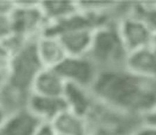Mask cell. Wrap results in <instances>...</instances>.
Here are the masks:
<instances>
[{"label":"cell","instance_id":"22","mask_svg":"<svg viewBox=\"0 0 156 135\" xmlns=\"http://www.w3.org/2000/svg\"><path fill=\"white\" fill-rule=\"evenodd\" d=\"M1 121H2V114L1 113H0V123H1Z\"/></svg>","mask_w":156,"mask_h":135},{"label":"cell","instance_id":"4","mask_svg":"<svg viewBox=\"0 0 156 135\" xmlns=\"http://www.w3.org/2000/svg\"><path fill=\"white\" fill-rule=\"evenodd\" d=\"M117 26L128 54L149 47L152 33L140 19L131 13L130 9L118 19Z\"/></svg>","mask_w":156,"mask_h":135},{"label":"cell","instance_id":"6","mask_svg":"<svg viewBox=\"0 0 156 135\" xmlns=\"http://www.w3.org/2000/svg\"><path fill=\"white\" fill-rule=\"evenodd\" d=\"M62 97L67 103L68 110L87 120L97 103L90 88L70 82H65Z\"/></svg>","mask_w":156,"mask_h":135},{"label":"cell","instance_id":"13","mask_svg":"<svg viewBox=\"0 0 156 135\" xmlns=\"http://www.w3.org/2000/svg\"><path fill=\"white\" fill-rule=\"evenodd\" d=\"M43 123L34 114H20L5 125L0 135H34Z\"/></svg>","mask_w":156,"mask_h":135},{"label":"cell","instance_id":"17","mask_svg":"<svg viewBox=\"0 0 156 135\" xmlns=\"http://www.w3.org/2000/svg\"><path fill=\"white\" fill-rule=\"evenodd\" d=\"M34 135H56L55 131L50 123H43L37 128Z\"/></svg>","mask_w":156,"mask_h":135},{"label":"cell","instance_id":"18","mask_svg":"<svg viewBox=\"0 0 156 135\" xmlns=\"http://www.w3.org/2000/svg\"><path fill=\"white\" fill-rule=\"evenodd\" d=\"M143 124L156 127V105L142 117Z\"/></svg>","mask_w":156,"mask_h":135},{"label":"cell","instance_id":"9","mask_svg":"<svg viewBox=\"0 0 156 135\" xmlns=\"http://www.w3.org/2000/svg\"><path fill=\"white\" fill-rule=\"evenodd\" d=\"M50 123L60 135H87L90 130L88 120L69 110L60 114Z\"/></svg>","mask_w":156,"mask_h":135},{"label":"cell","instance_id":"1","mask_svg":"<svg viewBox=\"0 0 156 135\" xmlns=\"http://www.w3.org/2000/svg\"><path fill=\"white\" fill-rule=\"evenodd\" d=\"M90 90L99 103L141 118L156 105V80L125 68L99 71Z\"/></svg>","mask_w":156,"mask_h":135},{"label":"cell","instance_id":"14","mask_svg":"<svg viewBox=\"0 0 156 135\" xmlns=\"http://www.w3.org/2000/svg\"><path fill=\"white\" fill-rule=\"evenodd\" d=\"M41 5L44 14L55 21L64 19L79 11L77 4L70 1H46Z\"/></svg>","mask_w":156,"mask_h":135},{"label":"cell","instance_id":"11","mask_svg":"<svg viewBox=\"0 0 156 135\" xmlns=\"http://www.w3.org/2000/svg\"><path fill=\"white\" fill-rule=\"evenodd\" d=\"M31 106L34 114L41 120L51 123L58 115L68 110V106L63 97H49L34 94L31 97Z\"/></svg>","mask_w":156,"mask_h":135},{"label":"cell","instance_id":"3","mask_svg":"<svg viewBox=\"0 0 156 135\" xmlns=\"http://www.w3.org/2000/svg\"><path fill=\"white\" fill-rule=\"evenodd\" d=\"M53 69L65 82H70L90 89L99 71L87 56H67Z\"/></svg>","mask_w":156,"mask_h":135},{"label":"cell","instance_id":"19","mask_svg":"<svg viewBox=\"0 0 156 135\" xmlns=\"http://www.w3.org/2000/svg\"><path fill=\"white\" fill-rule=\"evenodd\" d=\"M87 135H112L110 132L105 131V130L102 129V128H90L88 134Z\"/></svg>","mask_w":156,"mask_h":135},{"label":"cell","instance_id":"7","mask_svg":"<svg viewBox=\"0 0 156 135\" xmlns=\"http://www.w3.org/2000/svg\"><path fill=\"white\" fill-rule=\"evenodd\" d=\"M94 28H79L61 33L56 36L68 56H87L92 41Z\"/></svg>","mask_w":156,"mask_h":135},{"label":"cell","instance_id":"23","mask_svg":"<svg viewBox=\"0 0 156 135\" xmlns=\"http://www.w3.org/2000/svg\"><path fill=\"white\" fill-rule=\"evenodd\" d=\"M56 135H60V134H56Z\"/></svg>","mask_w":156,"mask_h":135},{"label":"cell","instance_id":"5","mask_svg":"<svg viewBox=\"0 0 156 135\" xmlns=\"http://www.w3.org/2000/svg\"><path fill=\"white\" fill-rule=\"evenodd\" d=\"M44 68L38 55L37 45H29L15 59L13 66L12 83L17 88L24 89L31 83H34L36 77Z\"/></svg>","mask_w":156,"mask_h":135},{"label":"cell","instance_id":"16","mask_svg":"<svg viewBox=\"0 0 156 135\" xmlns=\"http://www.w3.org/2000/svg\"><path fill=\"white\" fill-rule=\"evenodd\" d=\"M131 135H156V127L142 124L134 130Z\"/></svg>","mask_w":156,"mask_h":135},{"label":"cell","instance_id":"20","mask_svg":"<svg viewBox=\"0 0 156 135\" xmlns=\"http://www.w3.org/2000/svg\"><path fill=\"white\" fill-rule=\"evenodd\" d=\"M8 31V21L2 17H0V36Z\"/></svg>","mask_w":156,"mask_h":135},{"label":"cell","instance_id":"12","mask_svg":"<svg viewBox=\"0 0 156 135\" xmlns=\"http://www.w3.org/2000/svg\"><path fill=\"white\" fill-rule=\"evenodd\" d=\"M36 94L49 97L63 96L65 81L53 68H44L34 81Z\"/></svg>","mask_w":156,"mask_h":135},{"label":"cell","instance_id":"10","mask_svg":"<svg viewBox=\"0 0 156 135\" xmlns=\"http://www.w3.org/2000/svg\"><path fill=\"white\" fill-rule=\"evenodd\" d=\"M36 45L38 55L45 68H54L68 56L56 37L44 35Z\"/></svg>","mask_w":156,"mask_h":135},{"label":"cell","instance_id":"8","mask_svg":"<svg viewBox=\"0 0 156 135\" xmlns=\"http://www.w3.org/2000/svg\"><path fill=\"white\" fill-rule=\"evenodd\" d=\"M124 68L136 75L156 80V50L148 47L129 53Z\"/></svg>","mask_w":156,"mask_h":135},{"label":"cell","instance_id":"2","mask_svg":"<svg viewBox=\"0 0 156 135\" xmlns=\"http://www.w3.org/2000/svg\"><path fill=\"white\" fill-rule=\"evenodd\" d=\"M117 21H108L94 30L87 56L99 71L124 68L128 51L119 35Z\"/></svg>","mask_w":156,"mask_h":135},{"label":"cell","instance_id":"15","mask_svg":"<svg viewBox=\"0 0 156 135\" xmlns=\"http://www.w3.org/2000/svg\"><path fill=\"white\" fill-rule=\"evenodd\" d=\"M44 13L35 8L24 10L16 14L14 21L15 28L19 31H25L37 27L42 19Z\"/></svg>","mask_w":156,"mask_h":135},{"label":"cell","instance_id":"21","mask_svg":"<svg viewBox=\"0 0 156 135\" xmlns=\"http://www.w3.org/2000/svg\"><path fill=\"white\" fill-rule=\"evenodd\" d=\"M7 5L5 4H2V3H0V13L3 12V11H5L6 9H7Z\"/></svg>","mask_w":156,"mask_h":135}]
</instances>
